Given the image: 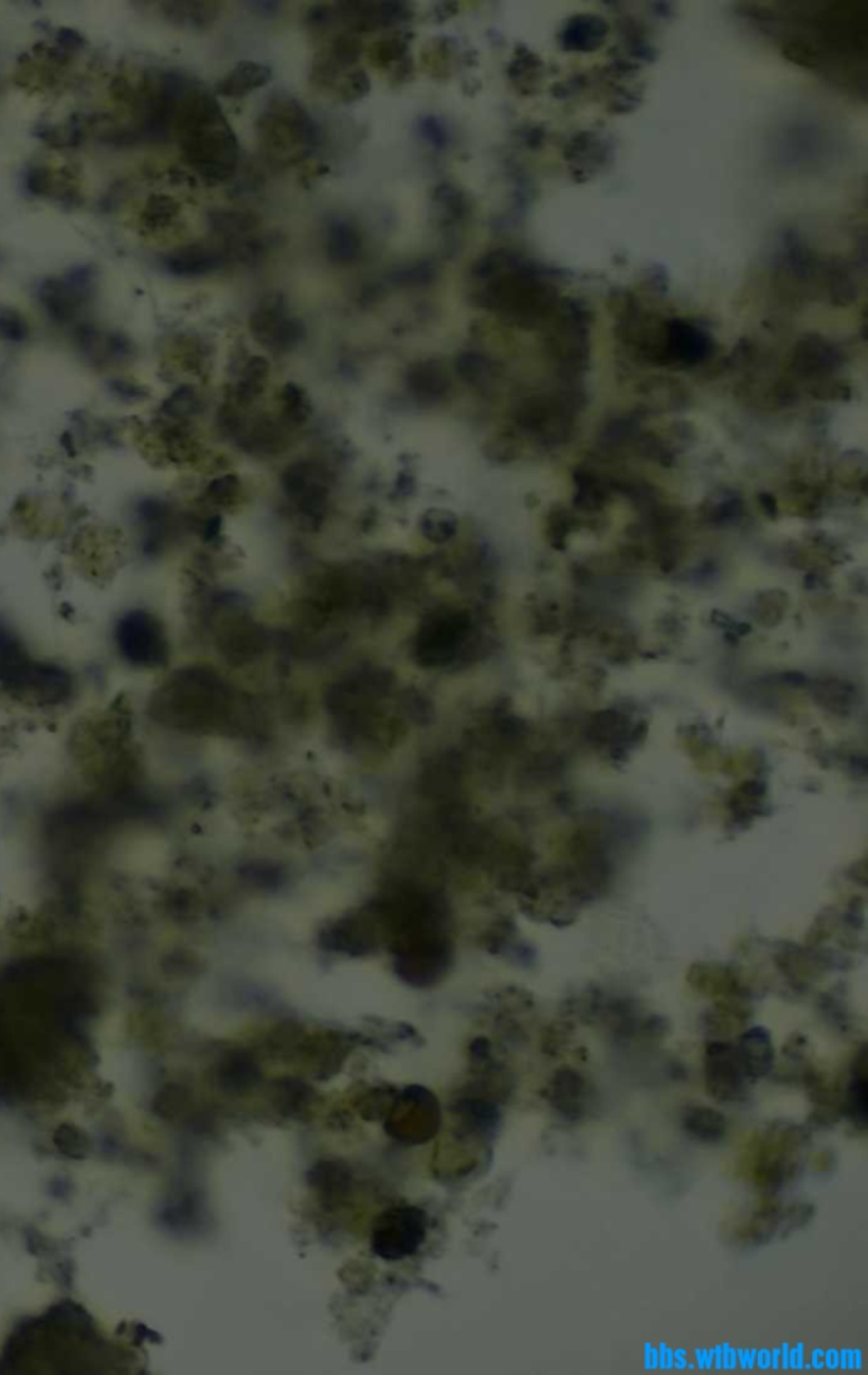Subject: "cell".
I'll list each match as a JSON object with an SVG mask.
<instances>
[{
	"label": "cell",
	"mask_w": 868,
	"mask_h": 1375,
	"mask_svg": "<svg viewBox=\"0 0 868 1375\" xmlns=\"http://www.w3.org/2000/svg\"><path fill=\"white\" fill-rule=\"evenodd\" d=\"M180 104L177 120L185 159L207 179H230L238 163V140L216 101L192 89Z\"/></svg>",
	"instance_id": "6da1fadb"
},
{
	"label": "cell",
	"mask_w": 868,
	"mask_h": 1375,
	"mask_svg": "<svg viewBox=\"0 0 868 1375\" xmlns=\"http://www.w3.org/2000/svg\"><path fill=\"white\" fill-rule=\"evenodd\" d=\"M549 273L551 270L546 267L520 256L512 269L490 279L489 286L482 291L481 304L506 320L531 328L557 308L558 291L543 279Z\"/></svg>",
	"instance_id": "7a4b0ae2"
},
{
	"label": "cell",
	"mask_w": 868,
	"mask_h": 1375,
	"mask_svg": "<svg viewBox=\"0 0 868 1375\" xmlns=\"http://www.w3.org/2000/svg\"><path fill=\"white\" fill-rule=\"evenodd\" d=\"M811 1132L792 1121L768 1124L746 1151V1172L758 1191L772 1197L789 1188L802 1172Z\"/></svg>",
	"instance_id": "3957f363"
},
{
	"label": "cell",
	"mask_w": 868,
	"mask_h": 1375,
	"mask_svg": "<svg viewBox=\"0 0 868 1375\" xmlns=\"http://www.w3.org/2000/svg\"><path fill=\"white\" fill-rule=\"evenodd\" d=\"M0 683L22 700L58 703L69 697L70 678L52 664L31 661L18 639L0 627Z\"/></svg>",
	"instance_id": "277c9868"
},
{
	"label": "cell",
	"mask_w": 868,
	"mask_h": 1375,
	"mask_svg": "<svg viewBox=\"0 0 868 1375\" xmlns=\"http://www.w3.org/2000/svg\"><path fill=\"white\" fill-rule=\"evenodd\" d=\"M260 123L265 145L278 160L292 159L320 140L318 124L294 99L278 97Z\"/></svg>",
	"instance_id": "5b68a950"
},
{
	"label": "cell",
	"mask_w": 868,
	"mask_h": 1375,
	"mask_svg": "<svg viewBox=\"0 0 868 1375\" xmlns=\"http://www.w3.org/2000/svg\"><path fill=\"white\" fill-rule=\"evenodd\" d=\"M472 622L467 611L438 610L422 622L414 639V658L422 666L455 661L469 644Z\"/></svg>",
	"instance_id": "8992f818"
},
{
	"label": "cell",
	"mask_w": 868,
	"mask_h": 1375,
	"mask_svg": "<svg viewBox=\"0 0 868 1375\" xmlns=\"http://www.w3.org/2000/svg\"><path fill=\"white\" fill-rule=\"evenodd\" d=\"M428 1216L414 1206H397L380 1214L372 1230V1250L383 1261H404L421 1248Z\"/></svg>",
	"instance_id": "52a82bcc"
},
{
	"label": "cell",
	"mask_w": 868,
	"mask_h": 1375,
	"mask_svg": "<svg viewBox=\"0 0 868 1375\" xmlns=\"http://www.w3.org/2000/svg\"><path fill=\"white\" fill-rule=\"evenodd\" d=\"M441 1109L438 1099L422 1087H408L397 1095L385 1121V1131L408 1145H421L438 1132Z\"/></svg>",
	"instance_id": "ba28073f"
},
{
	"label": "cell",
	"mask_w": 868,
	"mask_h": 1375,
	"mask_svg": "<svg viewBox=\"0 0 868 1375\" xmlns=\"http://www.w3.org/2000/svg\"><path fill=\"white\" fill-rule=\"evenodd\" d=\"M115 641L121 656L134 666L158 667L168 658L163 627L146 611H129L115 628Z\"/></svg>",
	"instance_id": "9c48e42d"
},
{
	"label": "cell",
	"mask_w": 868,
	"mask_h": 1375,
	"mask_svg": "<svg viewBox=\"0 0 868 1375\" xmlns=\"http://www.w3.org/2000/svg\"><path fill=\"white\" fill-rule=\"evenodd\" d=\"M748 1075L737 1047L728 1041H715L704 1053V1085L709 1095L721 1104L745 1101L749 1089Z\"/></svg>",
	"instance_id": "30bf717a"
},
{
	"label": "cell",
	"mask_w": 868,
	"mask_h": 1375,
	"mask_svg": "<svg viewBox=\"0 0 868 1375\" xmlns=\"http://www.w3.org/2000/svg\"><path fill=\"white\" fill-rule=\"evenodd\" d=\"M250 329L256 342L272 352L294 351L306 337L303 321L287 315L286 300L282 294H272L261 301L250 318Z\"/></svg>",
	"instance_id": "8fae6325"
},
{
	"label": "cell",
	"mask_w": 868,
	"mask_h": 1375,
	"mask_svg": "<svg viewBox=\"0 0 868 1375\" xmlns=\"http://www.w3.org/2000/svg\"><path fill=\"white\" fill-rule=\"evenodd\" d=\"M541 1093L548 1106L568 1123H579L587 1114L591 1087L587 1078L575 1068H558Z\"/></svg>",
	"instance_id": "7c38bea8"
},
{
	"label": "cell",
	"mask_w": 868,
	"mask_h": 1375,
	"mask_svg": "<svg viewBox=\"0 0 868 1375\" xmlns=\"http://www.w3.org/2000/svg\"><path fill=\"white\" fill-rule=\"evenodd\" d=\"M284 486L287 496L294 501L306 521L320 523L324 504L328 500V484L323 470L306 462L295 464L284 476Z\"/></svg>",
	"instance_id": "4fadbf2b"
},
{
	"label": "cell",
	"mask_w": 868,
	"mask_h": 1375,
	"mask_svg": "<svg viewBox=\"0 0 868 1375\" xmlns=\"http://www.w3.org/2000/svg\"><path fill=\"white\" fill-rule=\"evenodd\" d=\"M783 1206L777 1200H765L754 1213L746 1217L735 1234V1247L741 1250H757L771 1245L774 1239L783 1238Z\"/></svg>",
	"instance_id": "5bb4252c"
},
{
	"label": "cell",
	"mask_w": 868,
	"mask_h": 1375,
	"mask_svg": "<svg viewBox=\"0 0 868 1375\" xmlns=\"http://www.w3.org/2000/svg\"><path fill=\"white\" fill-rule=\"evenodd\" d=\"M712 342L703 329L686 321L672 320L667 323L665 337V360L694 363L706 359L711 354Z\"/></svg>",
	"instance_id": "9a60e30c"
},
{
	"label": "cell",
	"mask_w": 868,
	"mask_h": 1375,
	"mask_svg": "<svg viewBox=\"0 0 868 1375\" xmlns=\"http://www.w3.org/2000/svg\"><path fill=\"white\" fill-rule=\"evenodd\" d=\"M737 1050L752 1084L771 1075L775 1064V1048L771 1033L765 1028H752L741 1034Z\"/></svg>",
	"instance_id": "2e32d148"
},
{
	"label": "cell",
	"mask_w": 868,
	"mask_h": 1375,
	"mask_svg": "<svg viewBox=\"0 0 868 1375\" xmlns=\"http://www.w3.org/2000/svg\"><path fill=\"white\" fill-rule=\"evenodd\" d=\"M681 1126L687 1137L704 1145H718L726 1140L729 1132L728 1118L718 1109L703 1104L687 1106L682 1111Z\"/></svg>",
	"instance_id": "e0dca14e"
},
{
	"label": "cell",
	"mask_w": 868,
	"mask_h": 1375,
	"mask_svg": "<svg viewBox=\"0 0 868 1375\" xmlns=\"http://www.w3.org/2000/svg\"><path fill=\"white\" fill-rule=\"evenodd\" d=\"M408 388L421 401H438L452 388V379L444 363L421 360L409 368Z\"/></svg>",
	"instance_id": "ac0fdd59"
},
{
	"label": "cell",
	"mask_w": 868,
	"mask_h": 1375,
	"mask_svg": "<svg viewBox=\"0 0 868 1375\" xmlns=\"http://www.w3.org/2000/svg\"><path fill=\"white\" fill-rule=\"evenodd\" d=\"M227 258L221 253L194 245L166 258V269L177 278H204L221 270Z\"/></svg>",
	"instance_id": "d6986e66"
},
{
	"label": "cell",
	"mask_w": 868,
	"mask_h": 1375,
	"mask_svg": "<svg viewBox=\"0 0 868 1375\" xmlns=\"http://www.w3.org/2000/svg\"><path fill=\"white\" fill-rule=\"evenodd\" d=\"M867 1051L862 1047L853 1059L850 1082L845 1093V1106H843L848 1120L862 1132L867 1129Z\"/></svg>",
	"instance_id": "ffe728a7"
},
{
	"label": "cell",
	"mask_w": 868,
	"mask_h": 1375,
	"mask_svg": "<svg viewBox=\"0 0 868 1375\" xmlns=\"http://www.w3.org/2000/svg\"><path fill=\"white\" fill-rule=\"evenodd\" d=\"M608 22L599 16H575L566 22L560 41L566 52H594L604 43Z\"/></svg>",
	"instance_id": "44dd1931"
},
{
	"label": "cell",
	"mask_w": 868,
	"mask_h": 1375,
	"mask_svg": "<svg viewBox=\"0 0 868 1375\" xmlns=\"http://www.w3.org/2000/svg\"><path fill=\"white\" fill-rule=\"evenodd\" d=\"M264 630L252 622H235L221 632L219 645L231 661H250L264 649Z\"/></svg>",
	"instance_id": "7402d4cb"
},
{
	"label": "cell",
	"mask_w": 868,
	"mask_h": 1375,
	"mask_svg": "<svg viewBox=\"0 0 868 1375\" xmlns=\"http://www.w3.org/2000/svg\"><path fill=\"white\" fill-rule=\"evenodd\" d=\"M272 78V70L267 65L256 61H239L235 69L217 82V94L224 97H245L253 90L267 86Z\"/></svg>",
	"instance_id": "603a6c76"
},
{
	"label": "cell",
	"mask_w": 868,
	"mask_h": 1375,
	"mask_svg": "<svg viewBox=\"0 0 868 1375\" xmlns=\"http://www.w3.org/2000/svg\"><path fill=\"white\" fill-rule=\"evenodd\" d=\"M326 252L332 264H354L362 253V236L349 222L337 219L328 228Z\"/></svg>",
	"instance_id": "cb8c5ba5"
},
{
	"label": "cell",
	"mask_w": 868,
	"mask_h": 1375,
	"mask_svg": "<svg viewBox=\"0 0 868 1375\" xmlns=\"http://www.w3.org/2000/svg\"><path fill=\"white\" fill-rule=\"evenodd\" d=\"M834 362H836V352L826 345L821 338L817 337H809L802 340L797 346L796 359H794L797 371L804 372V374H813V372L831 368Z\"/></svg>",
	"instance_id": "d4e9b609"
},
{
	"label": "cell",
	"mask_w": 868,
	"mask_h": 1375,
	"mask_svg": "<svg viewBox=\"0 0 868 1375\" xmlns=\"http://www.w3.org/2000/svg\"><path fill=\"white\" fill-rule=\"evenodd\" d=\"M462 1118L470 1131L481 1132V1135H490L498 1128L499 1114L498 1106L489 1099H469L460 1104Z\"/></svg>",
	"instance_id": "484cf974"
},
{
	"label": "cell",
	"mask_w": 868,
	"mask_h": 1375,
	"mask_svg": "<svg viewBox=\"0 0 868 1375\" xmlns=\"http://www.w3.org/2000/svg\"><path fill=\"white\" fill-rule=\"evenodd\" d=\"M209 225L217 235L239 239L255 230L258 218L253 214L238 213V211H213L209 214Z\"/></svg>",
	"instance_id": "4316f807"
},
{
	"label": "cell",
	"mask_w": 868,
	"mask_h": 1375,
	"mask_svg": "<svg viewBox=\"0 0 868 1375\" xmlns=\"http://www.w3.org/2000/svg\"><path fill=\"white\" fill-rule=\"evenodd\" d=\"M256 1076H258V1070H256L255 1065L247 1056L236 1055L222 1065L221 1072H219V1082H221L222 1089L231 1090V1092H241V1090L248 1089L250 1085L255 1084Z\"/></svg>",
	"instance_id": "83f0119b"
},
{
	"label": "cell",
	"mask_w": 868,
	"mask_h": 1375,
	"mask_svg": "<svg viewBox=\"0 0 868 1375\" xmlns=\"http://www.w3.org/2000/svg\"><path fill=\"white\" fill-rule=\"evenodd\" d=\"M269 362L264 357H253V359L248 360L247 365L241 371L238 386H236L238 399L252 401L258 394H261L265 382H267V376H269Z\"/></svg>",
	"instance_id": "f1b7e54d"
},
{
	"label": "cell",
	"mask_w": 868,
	"mask_h": 1375,
	"mask_svg": "<svg viewBox=\"0 0 868 1375\" xmlns=\"http://www.w3.org/2000/svg\"><path fill=\"white\" fill-rule=\"evenodd\" d=\"M456 518L447 510H430L421 518V532L434 543H445L456 534Z\"/></svg>",
	"instance_id": "f546056e"
},
{
	"label": "cell",
	"mask_w": 868,
	"mask_h": 1375,
	"mask_svg": "<svg viewBox=\"0 0 868 1375\" xmlns=\"http://www.w3.org/2000/svg\"><path fill=\"white\" fill-rule=\"evenodd\" d=\"M438 278V265L433 261H422L402 269L392 270L387 281L397 287H422Z\"/></svg>",
	"instance_id": "4dcf8cb0"
},
{
	"label": "cell",
	"mask_w": 868,
	"mask_h": 1375,
	"mask_svg": "<svg viewBox=\"0 0 868 1375\" xmlns=\"http://www.w3.org/2000/svg\"><path fill=\"white\" fill-rule=\"evenodd\" d=\"M434 208L444 221H456L467 211L464 194L452 184H441L433 194Z\"/></svg>",
	"instance_id": "1f68e13d"
},
{
	"label": "cell",
	"mask_w": 868,
	"mask_h": 1375,
	"mask_svg": "<svg viewBox=\"0 0 868 1375\" xmlns=\"http://www.w3.org/2000/svg\"><path fill=\"white\" fill-rule=\"evenodd\" d=\"M309 1179H311L312 1185L318 1191L326 1192V1194H338V1192L348 1189L349 1175L343 1166L337 1165V1163L323 1162L321 1165L314 1166Z\"/></svg>",
	"instance_id": "d6a6232c"
},
{
	"label": "cell",
	"mask_w": 868,
	"mask_h": 1375,
	"mask_svg": "<svg viewBox=\"0 0 868 1375\" xmlns=\"http://www.w3.org/2000/svg\"><path fill=\"white\" fill-rule=\"evenodd\" d=\"M174 7L171 16L183 24L191 26H205L216 19L217 4L214 2H180V4H170Z\"/></svg>",
	"instance_id": "836d02e7"
},
{
	"label": "cell",
	"mask_w": 868,
	"mask_h": 1375,
	"mask_svg": "<svg viewBox=\"0 0 868 1375\" xmlns=\"http://www.w3.org/2000/svg\"><path fill=\"white\" fill-rule=\"evenodd\" d=\"M282 401H284V413L292 424H304L311 416V401H309V397H307V393L303 388L287 385L282 391Z\"/></svg>",
	"instance_id": "e575fe53"
},
{
	"label": "cell",
	"mask_w": 868,
	"mask_h": 1375,
	"mask_svg": "<svg viewBox=\"0 0 868 1375\" xmlns=\"http://www.w3.org/2000/svg\"><path fill=\"white\" fill-rule=\"evenodd\" d=\"M814 1216H816V1208L811 1202H792L791 1206H783V1238L806 1228L813 1221Z\"/></svg>",
	"instance_id": "d590c367"
},
{
	"label": "cell",
	"mask_w": 868,
	"mask_h": 1375,
	"mask_svg": "<svg viewBox=\"0 0 868 1375\" xmlns=\"http://www.w3.org/2000/svg\"><path fill=\"white\" fill-rule=\"evenodd\" d=\"M409 39L411 35L396 36V38L383 39L374 47V58L379 65L399 64L402 58L408 56Z\"/></svg>",
	"instance_id": "8d00e7d4"
},
{
	"label": "cell",
	"mask_w": 868,
	"mask_h": 1375,
	"mask_svg": "<svg viewBox=\"0 0 868 1375\" xmlns=\"http://www.w3.org/2000/svg\"><path fill=\"white\" fill-rule=\"evenodd\" d=\"M456 369H458V374H460L465 380H469L472 385H477V382H482V380L489 376L490 362L486 357H482L481 354L467 352V354L460 355V359L456 362Z\"/></svg>",
	"instance_id": "74e56055"
},
{
	"label": "cell",
	"mask_w": 868,
	"mask_h": 1375,
	"mask_svg": "<svg viewBox=\"0 0 868 1375\" xmlns=\"http://www.w3.org/2000/svg\"><path fill=\"white\" fill-rule=\"evenodd\" d=\"M417 132L436 150H445L450 140L444 121H439L436 115H424L421 120H417Z\"/></svg>",
	"instance_id": "f35d334b"
},
{
	"label": "cell",
	"mask_w": 868,
	"mask_h": 1375,
	"mask_svg": "<svg viewBox=\"0 0 868 1375\" xmlns=\"http://www.w3.org/2000/svg\"><path fill=\"white\" fill-rule=\"evenodd\" d=\"M785 603H788V600L779 591L763 594L762 599L758 600V622L765 625H774L775 622H779L782 619L783 610H785Z\"/></svg>",
	"instance_id": "ab89813d"
},
{
	"label": "cell",
	"mask_w": 868,
	"mask_h": 1375,
	"mask_svg": "<svg viewBox=\"0 0 868 1375\" xmlns=\"http://www.w3.org/2000/svg\"><path fill=\"white\" fill-rule=\"evenodd\" d=\"M360 53H362V44L357 38H354V36H340V38L334 39L329 56L341 69L346 65L355 64L360 58Z\"/></svg>",
	"instance_id": "60d3db41"
},
{
	"label": "cell",
	"mask_w": 868,
	"mask_h": 1375,
	"mask_svg": "<svg viewBox=\"0 0 868 1375\" xmlns=\"http://www.w3.org/2000/svg\"><path fill=\"white\" fill-rule=\"evenodd\" d=\"M368 92H370V78L365 70H357L345 78V84L341 87V99L346 104L357 103Z\"/></svg>",
	"instance_id": "b9f144b4"
},
{
	"label": "cell",
	"mask_w": 868,
	"mask_h": 1375,
	"mask_svg": "<svg viewBox=\"0 0 868 1375\" xmlns=\"http://www.w3.org/2000/svg\"><path fill=\"white\" fill-rule=\"evenodd\" d=\"M177 211H179V206H177V202H175L174 199H170V197H153L148 204L149 222L155 225V227L165 225V222H168L174 218Z\"/></svg>",
	"instance_id": "7bdbcfd3"
},
{
	"label": "cell",
	"mask_w": 868,
	"mask_h": 1375,
	"mask_svg": "<svg viewBox=\"0 0 868 1375\" xmlns=\"http://www.w3.org/2000/svg\"><path fill=\"white\" fill-rule=\"evenodd\" d=\"M233 255L241 264L256 265L260 264L265 255V245L258 238L236 239Z\"/></svg>",
	"instance_id": "ee69618b"
},
{
	"label": "cell",
	"mask_w": 868,
	"mask_h": 1375,
	"mask_svg": "<svg viewBox=\"0 0 868 1375\" xmlns=\"http://www.w3.org/2000/svg\"><path fill=\"white\" fill-rule=\"evenodd\" d=\"M236 489H238V481H236V478H233V476H227V478L214 481L213 486L209 487V495H211V498H213L216 503L224 504L235 498Z\"/></svg>",
	"instance_id": "f6af8a7d"
},
{
	"label": "cell",
	"mask_w": 868,
	"mask_h": 1375,
	"mask_svg": "<svg viewBox=\"0 0 868 1375\" xmlns=\"http://www.w3.org/2000/svg\"><path fill=\"white\" fill-rule=\"evenodd\" d=\"M0 332L11 340H22L26 337V326L16 312L0 311Z\"/></svg>",
	"instance_id": "bcb514c9"
},
{
	"label": "cell",
	"mask_w": 868,
	"mask_h": 1375,
	"mask_svg": "<svg viewBox=\"0 0 868 1375\" xmlns=\"http://www.w3.org/2000/svg\"><path fill=\"white\" fill-rule=\"evenodd\" d=\"M245 5L250 7L252 13L258 14L260 18H273V16L281 13L282 7L281 2H273V0H265V2L264 0H252V2H245Z\"/></svg>",
	"instance_id": "7dc6e473"
},
{
	"label": "cell",
	"mask_w": 868,
	"mask_h": 1375,
	"mask_svg": "<svg viewBox=\"0 0 868 1375\" xmlns=\"http://www.w3.org/2000/svg\"><path fill=\"white\" fill-rule=\"evenodd\" d=\"M456 7H458V4H453V2H444V4L436 7V18H438V21H445V19L452 18L453 14H456V11H458Z\"/></svg>",
	"instance_id": "c3c4849f"
}]
</instances>
